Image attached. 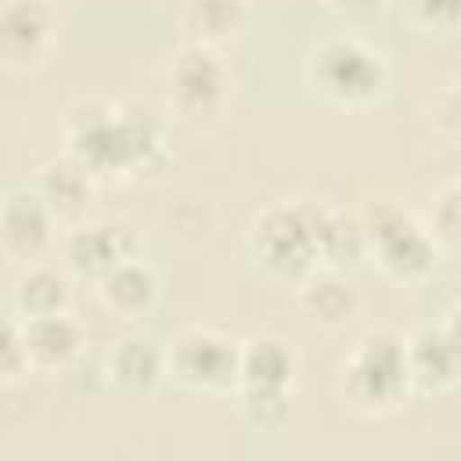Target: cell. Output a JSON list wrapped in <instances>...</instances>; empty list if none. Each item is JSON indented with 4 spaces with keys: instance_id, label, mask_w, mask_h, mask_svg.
I'll use <instances>...</instances> for the list:
<instances>
[{
    "instance_id": "1",
    "label": "cell",
    "mask_w": 461,
    "mask_h": 461,
    "mask_svg": "<svg viewBox=\"0 0 461 461\" xmlns=\"http://www.w3.org/2000/svg\"><path fill=\"white\" fill-rule=\"evenodd\" d=\"M61 140L97 180H158L173 162L162 115L140 101L76 97L61 112Z\"/></svg>"
},
{
    "instance_id": "2",
    "label": "cell",
    "mask_w": 461,
    "mask_h": 461,
    "mask_svg": "<svg viewBox=\"0 0 461 461\" xmlns=\"http://www.w3.org/2000/svg\"><path fill=\"white\" fill-rule=\"evenodd\" d=\"M303 83L317 101L339 112H367L389 97L385 54L357 32H328L310 43L303 58Z\"/></svg>"
},
{
    "instance_id": "3",
    "label": "cell",
    "mask_w": 461,
    "mask_h": 461,
    "mask_svg": "<svg viewBox=\"0 0 461 461\" xmlns=\"http://www.w3.org/2000/svg\"><path fill=\"white\" fill-rule=\"evenodd\" d=\"M335 393L342 407L360 418H385L400 411L414 396L407 371V335L396 328H367L342 357Z\"/></svg>"
},
{
    "instance_id": "4",
    "label": "cell",
    "mask_w": 461,
    "mask_h": 461,
    "mask_svg": "<svg viewBox=\"0 0 461 461\" xmlns=\"http://www.w3.org/2000/svg\"><path fill=\"white\" fill-rule=\"evenodd\" d=\"M321 212L324 202L313 198H285L259 209L249 223V259L274 285H299L306 274L321 267Z\"/></svg>"
},
{
    "instance_id": "5",
    "label": "cell",
    "mask_w": 461,
    "mask_h": 461,
    "mask_svg": "<svg viewBox=\"0 0 461 461\" xmlns=\"http://www.w3.org/2000/svg\"><path fill=\"white\" fill-rule=\"evenodd\" d=\"M367 230V256L396 285H425L439 267V241L429 223H421L396 198H367L360 209Z\"/></svg>"
},
{
    "instance_id": "6",
    "label": "cell",
    "mask_w": 461,
    "mask_h": 461,
    "mask_svg": "<svg viewBox=\"0 0 461 461\" xmlns=\"http://www.w3.org/2000/svg\"><path fill=\"white\" fill-rule=\"evenodd\" d=\"M234 101V68L216 47L184 43L166 65V108L191 130L223 122Z\"/></svg>"
},
{
    "instance_id": "7",
    "label": "cell",
    "mask_w": 461,
    "mask_h": 461,
    "mask_svg": "<svg viewBox=\"0 0 461 461\" xmlns=\"http://www.w3.org/2000/svg\"><path fill=\"white\" fill-rule=\"evenodd\" d=\"M169 382L187 393L230 396L241 385V342L209 324H187L166 342Z\"/></svg>"
},
{
    "instance_id": "8",
    "label": "cell",
    "mask_w": 461,
    "mask_h": 461,
    "mask_svg": "<svg viewBox=\"0 0 461 461\" xmlns=\"http://www.w3.org/2000/svg\"><path fill=\"white\" fill-rule=\"evenodd\" d=\"M130 256H140V238L126 220H79L61 238V267L79 281H101Z\"/></svg>"
},
{
    "instance_id": "9",
    "label": "cell",
    "mask_w": 461,
    "mask_h": 461,
    "mask_svg": "<svg viewBox=\"0 0 461 461\" xmlns=\"http://www.w3.org/2000/svg\"><path fill=\"white\" fill-rule=\"evenodd\" d=\"M58 11L50 0H4L0 4V61L7 72H36L58 43Z\"/></svg>"
},
{
    "instance_id": "10",
    "label": "cell",
    "mask_w": 461,
    "mask_h": 461,
    "mask_svg": "<svg viewBox=\"0 0 461 461\" xmlns=\"http://www.w3.org/2000/svg\"><path fill=\"white\" fill-rule=\"evenodd\" d=\"M58 216L36 187H14L0 205V249L11 263H36L54 245Z\"/></svg>"
},
{
    "instance_id": "11",
    "label": "cell",
    "mask_w": 461,
    "mask_h": 461,
    "mask_svg": "<svg viewBox=\"0 0 461 461\" xmlns=\"http://www.w3.org/2000/svg\"><path fill=\"white\" fill-rule=\"evenodd\" d=\"M104 382L122 396H151L166 378V342H158L151 331H126L119 335L104 360Z\"/></svg>"
},
{
    "instance_id": "12",
    "label": "cell",
    "mask_w": 461,
    "mask_h": 461,
    "mask_svg": "<svg viewBox=\"0 0 461 461\" xmlns=\"http://www.w3.org/2000/svg\"><path fill=\"white\" fill-rule=\"evenodd\" d=\"M407 371L414 396H443L461 385V353L439 324H421L407 335Z\"/></svg>"
},
{
    "instance_id": "13",
    "label": "cell",
    "mask_w": 461,
    "mask_h": 461,
    "mask_svg": "<svg viewBox=\"0 0 461 461\" xmlns=\"http://www.w3.org/2000/svg\"><path fill=\"white\" fill-rule=\"evenodd\" d=\"M32 187L40 191V198L50 205V212L58 216V223H79L86 220V209L94 202V191H97V176L68 151L47 158L40 169H36V180Z\"/></svg>"
},
{
    "instance_id": "14",
    "label": "cell",
    "mask_w": 461,
    "mask_h": 461,
    "mask_svg": "<svg viewBox=\"0 0 461 461\" xmlns=\"http://www.w3.org/2000/svg\"><path fill=\"white\" fill-rule=\"evenodd\" d=\"M97 299L119 321H144L162 299V277L144 256H130L97 281Z\"/></svg>"
},
{
    "instance_id": "15",
    "label": "cell",
    "mask_w": 461,
    "mask_h": 461,
    "mask_svg": "<svg viewBox=\"0 0 461 461\" xmlns=\"http://www.w3.org/2000/svg\"><path fill=\"white\" fill-rule=\"evenodd\" d=\"M22 331H25L32 371L65 375L86 353V331L68 310L47 313V317H29V321H22Z\"/></svg>"
},
{
    "instance_id": "16",
    "label": "cell",
    "mask_w": 461,
    "mask_h": 461,
    "mask_svg": "<svg viewBox=\"0 0 461 461\" xmlns=\"http://www.w3.org/2000/svg\"><path fill=\"white\" fill-rule=\"evenodd\" d=\"M299 310L324 331H342L357 313H360V292L346 277V270L317 267L295 285Z\"/></svg>"
},
{
    "instance_id": "17",
    "label": "cell",
    "mask_w": 461,
    "mask_h": 461,
    "mask_svg": "<svg viewBox=\"0 0 461 461\" xmlns=\"http://www.w3.org/2000/svg\"><path fill=\"white\" fill-rule=\"evenodd\" d=\"M249 25L245 0H184L180 7V36L184 43H202L223 50Z\"/></svg>"
},
{
    "instance_id": "18",
    "label": "cell",
    "mask_w": 461,
    "mask_h": 461,
    "mask_svg": "<svg viewBox=\"0 0 461 461\" xmlns=\"http://www.w3.org/2000/svg\"><path fill=\"white\" fill-rule=\"evenodd\" d=\"M295 375H299V353H295L292 339L274 335V331L241 339V382L245 385L292 389Z\"/></svg>"
},
{
    "instance_id": "19",
    "label": "cell",
    "mask_w": 461,
    "mask_h": 461,
    "mask_svg": "<svg viewBox=\"0 0 461 461\" xmlns=\"http://www.w3.org/2000/svg\"><path fill=\"white\" fill-rule=\"evenodd\" d=\"M72 303L68 288V270H58L50 263H25L22 274L11 285V310L29 321V317H47V313H65Z\"/></svg>"
},
{
    "instance_id": "20",
    "label": "cell",
    "mask_w": 461,
    "mask_h": 461,
    "mask_svg": "<svg viewBox=\"0 0 461 461\" xmlns=\"http://www.w3.org/2000/svg\"><path fill=\"white\" fill-rule=\"evenodd\" d=\"M317 249H321V267L331 270H349L360 259H367V230L360 209H335L324 202Z\"/></svg>"
},
{
    "instance_id": "21",
    "label": "cell",
    "mask_w": 461,
    "mask_h": 461,
    "mask_svg": "<svg viewBox=\"0 0 461 461\" xmlns=\"http://www.w3.org/2000/svg\"><path fill=\"white\" fill-rule=\"evenodd\" d=\"M234 414L249 432H281L292 421V389L277 385H238L230 393Z\"/></svg>"
},
{
    "instance_id": "22",
    "label": "cell",
    "mask_w": 461,
    "mask_h": 461,
    "mask_svg": "<svg viewBox=\"0 0 461 461\" xmlns=\"http://www.w3.org/2000/svg\"><path fill=\"white\" fill-rule=\"evenodd\" d=\"M400 18L418 36H454L461 29V0H400Z\"/></svg>"
},
{
    "instance_id": "23",
    "label": "cell",
    "mask_w": 461,
    "mask_h": 461,
    "mask_svg": "<svg viewBox=\"0 0 461 461\" xmlns=\"http://www.w3.org/2000/svg\"><path fill=\"white\" fill-rule=\"evenodd\" d=\"M29 371H32V360H29L22 317L11 310L7 321H4V328H0V378H4L7 385H14V382H22Z\"/></svg>"
},
{
    "instance_id": "24",
    "label": "cell",
    "mask_w": 461,
    "mask_h": 461,
    "mask_svg": "<svg viewBox=\"0 0 461 461\" xmlns=\"http://www.w3.org/2000/svg\"><path fill=\"white\" fill-rule=\"evenodd\" d=\"M429 227H432V234H436L439 245L461 249V176L450 180L447 187H439V194L432 202Z\"/></svg>"
},
{
    "instance_id": "25",
    "label": "cell",
    "mask_w": 461,
    "mask_h": 461,
    "mask_svg": "<svg viewBox=\"0 0 461 461\" xmlns=\"http://www.w3.org/2000/svg\"><path fill=\"white\" fill-rule=\"evenodd\" d=\"M429 122L439 137L461 140V76L450 79L432 101H429Z\"/></svg>"
},
{
    "instance_id": "26",
    "label": "cell",
    "mask_w": 461,
    "mask_h": 461,
    "mask_svg": "<svg viewBox=\"0 0 461 461\" xmlns=\"http://www.w3.org/2000/svg\"><path fill=\"white\" fill-rule=\"evenodd\" d=\"M321 4L342 18H375L385 7V0H321Z\"/></svg>"
},
{
    "instance_id": "27",
    "label": "cell",
    "mask_w": 461,
    "mask_h": 461,
    "mask_svg": "<svg viewBox=\"0 0 461 461\" xmlns=\"http://www.w3.org/2000/svg\"><path fill=\"white\" fill-rule=\"evenodd\" d=\"M439 328L447 331V339L454 342V349L461 353V303H454L447 313H443V321H439Z\"/></svg>"
}]
</instances>
